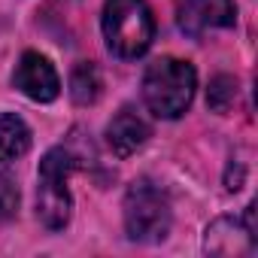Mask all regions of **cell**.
Masks as SVG:
<instances>
[{
	"label": "cell",
	"mask_w": 258,
	"mask_h": 258,
	"mask_svg": "<svg viewBox=\"0 0 258 258\" xmlns=\"http://www.w3.org/2000/svg\"><path fill=\"white\" fill-rule=\"evenodd\" d=\"M198 88V73L182 58H158L143 73V103L158 118H179Z\"/></svg>",
	"instance_id": "obj_1"
},
{
	"label": "cell",
	"mask_w": 258,
	"mask_h": 258,
	"mask_svg": "<svg viewBox=\"0 0 258 258\" xmlns=\"http://www.w3.org/2000/svg\"><path fill=\"white\" fill-rule=\"evenodd\" d=\"M103 40L115 58H143L155 40V19L146 0H106L103 4Z\"/></svg>",
	"instance_id": "obj_2"
},
{
	"label": "cell",
	"mask_w": 258,
	"mask_h": 258,
	"mask_svg": "<svg viewBox=\"0 0 258 258\" xmlns=\"http://www.w3.org/2000/svg\"><path fill=\"white\" fill-rule=\"evenodd\" d=\"M76 170V155L67 146H55L43 155L37 170V219L49 231H61L70 222L73 198L67 188L70 173Z\"/></svg>",
	"instance_id": "obj_3"
},
{
	"label": "cell",
	"mask_w": 258,
	"mask_h": 258,
	"mask_svg": "<svg viewBox=\"0 0 258 258\" xmlns=\"http://www.w3.org/2000/svg\"><path fill=\"white\" fill-rule=\"evenodd\" d=\"M121 210H124V231L134 243H161V240H167L170 225H173V213H170L167 195L155 182H149V179L131 182Z\"/></svg>",
	"instance_id": "obj_4"
},
{
	"label": "cell",
	"mask_w": 258,
	"mask_h": 258,
	"mask_svg": "<svg viewBox=\"0 0 258 258\" xmlns=\"http://www.w3.org/2000/svg\"><path fill=\"white\" fill-rule=\"evenodd\" d=\"M13 85L37 100V103H52L58 94H61V79H58V70L52 67V61L40 52H25L22 61L16 64V73H13Z\"/></svg>",
	"instance_id": "obj_5"
},
{
	"label": "cell",
	"mask_w": 258,
	"mask_h": 258,
	"mask_svg": "<svg viewBox=\"0 0 258 258\" xmlns=\"http://www.w3.org/2000/svg\"><path fill=\"white\" fill-rule=\"evenodd\" d=\"M179 31L188 37H204L216 28H234L237 7L234 0H179Z\"/></svg>",
	"instance_id": "obj_6"
},
{
	"label": "cell",
	"mask_w": 258,
	"mask_h": 258,
	"mask_svg": "<svg viewBox=\"0 0 258 258\" xmlns=\"http://www.w3.org/2000/svg\"><path fill=\"white\" fill-rule=\"evenodd\" d=\"M255 249V231L243 222V216H222L204 234V252L210 255H249Z\"/></svg>",
	"instance_id": "obj_7"
},
{
	"label": "cell",
	"mask_w": 258,
	"mask_h": 258,
	"mask_svg": "<svg viewBox=\"0 0 258 258\" xmlns=\"http://www.w3.org/2000/svg\"><path fill=\"white\" fill-rule=\"evenodd\" d=\"M152 137V127L146 124L143 115H137L134 109H121L118 115H112V121L106 124V146L112 149V155L127 158L137 149H143Z\"/></svg>",
	"instance_id": "obj_8"
},
{
	"label": "cell",
	"mask_w": 258,
	"mask_h": 258,
	"mask_svg": "<svg viewBox=\"0 0 258 258\" xmlns=\"http://www.w3.org/2000/svg\"><path fill=\"white\" fill-rule=\"evenodd\" d=\"M31 149V127L22 115H0V161H19Z\"/></svg>",
	"instance_id": "obj_9"
},
{
	"label": "cell",
	"mask_w": 258,
	"mask_h": 258,
	"mask_svg": "<svg viewBox=\"0 0 258 258\" xmlns=\"http://www.w3.org/2000/svg\"><path fill=\"white\" fill-rule=\"evenodd\" d=\"M100 88H103L100 70H97L91 61H79V64L73 67V73H70V97H73V103H76V106H91V103H97Z\"/></svg>",
	"instance_id": "obj_10"
},
{
	"label": "cell",
	"mask_w": 258,
	"mask_h": 258,
	"mask_svg": "<svg viewBox=\"0 0 258 258\" xmlns=\"http://www.w3.org/2000/svg\"><path fill=\"white\" fill-rule=\"evenodd\" d=\"M234 100H237V79L234 76H216L207 88V106L213 112L225 115V112H231Z\"/></svg>",
	"instance_id": "obj_11"
},
{
	"label": "cell",
	"mask_w": 258,
	"mask_h": 258,
	"mask_svg": "<svg viewBox=\"0 0 258 258\" xmlns=\"http://www.w3.org/2000/svg\"><path fill=\"white\" fill-rule=\"evenodd\" d=\"M16 213H19V188L0 170V222H10Z\"/></svg>",
	"instance_id": "obj_12"
}]
</instances>
